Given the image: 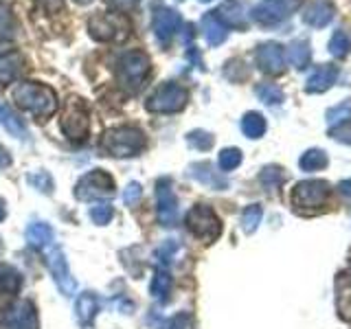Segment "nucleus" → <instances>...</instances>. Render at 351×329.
<instances>
[{"mask_svg":"<svg viewBox=\"0 0 351 329\" xmlns=\"http://www.w3.org/2000/svg\"><path fill=\"white\" fill-rule=\"evenodd\" d=\"M169 290H171V277L169 272L165 270H156L152 277V285H149V294L156 299L158 303H167L169 299Z\"/></svg>","mask_w":351,"mask_h":329,"instance_id":"nucleus-24","label":"nucleus"},{"mask_svg":"<svg viewBox=\"0 0 351 329\" xmlns=\"http://www.w3.org/2000/svg\"><path fill=\"white\" fill-rule=\"evenodd\" d=\"M141 195H143V189H141V184L138 182H130L125 186V191H123V202L128 206H134L138 200H141Z\"/></svg>","mask_w":351,"mask_h":329,"instance_id":"nucleus-43","label":"nucleus"},{"mask_svg":"<svg viewBox=\"0 0 351 329\" xmlns=\"http://www.w3.org/2000/svg\"><path fill=\"white\" fill-rule=\"evenodd\" d=\"M88 127H90V121H88V110L82 99L71 97L69 103H66L64 117H62V130L64 134L71 141H84L88 136Z\"/></svg>","mask_w":351,"mask_h":329,"instance_id":"nucleus-8","label":"nucleus"},{"mask_svg":"<svg viewBox=\"0 0 351 329\" xmlns=\"http://www.w3.org/2000/svg\"><path fill=\"white\" fill-rule=\"evenodd\" d=\"M329 191L332 189L325 180H303L292 189V202L301 211H312L327 202Z\"/></svg>","mask_w":351,"mask_h":329,"instance_id":"nucleus-9","label":"nucleus"},{"mask_svg":"<svg viewBox=\"0 0 351 329\" xmlns=\"http://www.w3.org/2000/svg\"><path fill=\"white\" fill-rule=\"evenodd\" d=\"M27 182L33 186V189H38L40 193H49V195H51V193H53V189H55L53 175H51V173H47V171H42V169L29 173V175H27Z\"/></svg>","mask_w":351,"mask_h":329,"instance_id":"nucleus-32","label":"nucleus"},{"mask_svg":"<svg viewBox=\"0 0 351 329\" xmlns=\"http://www.w3.org/2000/svg\"><path fill=\"white\" fill-rule=\"evenodd\" d=\"M255 93L266 106H277V103L283 101V90L279 86H274V84H259L255 88Z\"/></svg>","mask_w":351,"mask_h":329,"instance_id":"nucleus-33","label":"nucleus"},{"mask_svg":"<svg viewBox=\"0 0 351 329\" xmlns=\"http://www.w3.org/2000/svg\"><path fill=\"white\" fill-rule=\"evenodd\" d=\"M351 51V40L345 31H336L332 40H329V53L334 55V58H345V55Z\"/></svg>","mask_w":351,"mask_h":329,"instance_id":"nucleus-34","label":"nucleus"},{"mask_svg":"<svg viewBox=\"0 0 351 329\" xmlns=\"http://www.w3.org/2000/svg\"><path fill=\"white\" fill-rule=\"evenodd\" d=\"M7 325L11 329H38V312L33 303L20 301L11 307V312L7 314Z\"/></svg>","mask_w":351,"mask_h":329,"instance_id":"nucleus-16","label":"nucleus"},{"mask_svg":"<svg viewBox=\"0 0 351 329\" xmlns=\"http://www.w3.org/2000/svg\"><path fill=\"white\" fill-rule=\"evenodd\" d=\"M5 215H7V206H5V202L0 200V222L5 219Z\"/></svg>","mask_w":351,"mask_h":329,"instance_id":"nucleus-49","label":"nucleus"},{"mask_svg":"<svg viewBox=\"0 0 351 329\" xmlns=\"http://www.w3.org/2000/svg\"><path fill=\"white\" fill-rule=\"evenodd\" d=\"M202 31H204L206 42L211 44V47H219V44H222L226 40V36H228L226 27L217 20V16L213 14V11H211V14H204V18H202Z\"/></svg>","mask_w":351,"mask_h":329,"instance_id":"nucleus-22","label":"nucleus"},{"mask_svg":"<svg viewBox=\"0 0 351 329\" xmlns=\"http://www.w3.org/2000/svg\"><path fill=\"white\" fill-rule=\"evenodd\" d=\"M338 189H340V193H343L345 197H349L351 200V180H343L338 184Z\"/></svg>","mask_w":351,"mask_h":329,"instance_id":"nucleus-48","label":"nucleus"},{"mask_svg":"<svg viewBox=\"0 0 351 329\" xmlns=\"http://www.w3.org/2000/svg\"><path fill=\"white\" fill-rule=\"evenodd\" d=\"M241 132L248 138H259L266 132V119H263L259 112H246L244 119H241Z\"/></svg>","mask_w":351,"mask_h":329,"instance_id":"nucleus-26","label":"nucleus"},{"mask_svg":"<svg viewBox=\"0 0 351 329\" xmlns=\"http://www.w3.org/2000/svg\"><path fill=\"white\" fill-rule=\"evenodd\" d=\"M180 244L176 239H169V241H165V246L156 252V257H158V263H171L173 257H176V252H178Z\"/></svg>","mask_w":351,"mask_h":329,"instance_id":"nucleus-40","label":"nucleus"},{"mask_svg":"<svg viewBox=\"0 0 351 329\" xmlns=\"http://www.w3.org/2000/svg\"><path fill=\"white\" fill-rule=\"evenodd\" d=\"M167 329H193V318H191V314H186V312L176 314L171 321L167 323Z\"/></svg>","mask_w":351,"mask_h":329,"instance_id":"nucleus-42","label":"nucleus"},{"mask_svg":"<svg viewBox=\"0 0 351 329\" xmlns=\"http://www.w3.org/2000/svg\"><path fill=\"white\" fill-rule=\"evenodd\" d=\"M145 147H147V136L143 134L138 127H132V125L108 130L101 138V149L108 156H114V158L138 156Z\"/></svg>","mask_w":351,"mask_h":329,"instance_id":"nucleus-2","label":"nucleus"},{"mask_svg":"<svg viewBox=\"0 0 351 329\" xmlns=\"http://www.w3.org/2000/svg\"><path fill=\"white\" fill-rule=\"evenodd\" d=\"M114 178L104 169H93L86 175H82V180L75 186V197L77 200H97V197H108L114 193Z\"/></svg>","mask_w":351,"mask_h":329,"instance_id":"nucleus-7","label":"nucleus"},{"mask_svg":"<svg viewBox=\"0 0 351 329\" xmlns=\"http://www.w3.org/2000/svg\"><path fill=\"white\" fill-rule=\"evenodd\" d=\"M186 228H189L197 239L206 241V244H211V241H215L222 235V222H219V217L215 215L213 208L206 204L191 206V211L186 213Z\"/></svg>","mask_w":351,"mask_h":329,"instance_id":"nucleus-6","label":"nucleus"},{"mask_svg":"<svg viewBox=\"0 0 351 329\" xmlns=\"http://www.w3.org/2000/svg\"><path fill=\"white\" fill-rule=\"evenodd\" d=\"M334 14H336L334 3H329V0H312L303 11V20L305 25H310L314 29H323L332 22Z\"/></svg>","mask_w":351,"mask_h":329,"instance_id":"nucleus-17","label":"nucleus"},{"mask_svg":"<svg viewBox=\"0 0 351 329\" xmlns=\"http://www.w3.org/2000/svg\"><path fill=\"white\" fill-rule=\"evenodd\" d=\"M219 169L222 171H233L235 167H239V162H241V151L237 147H226L219 151Z\"/></svg>","mask_w":351,"mask_h":329,"instance_id":"nucleus-35","label":"nucleus"},{"mask_svg":"<svg viewBox=\"0 0 351 329\" xmlns=\"http://www.w3.org/2000/svg\"><path fill=\"white\" fill-rule=\"evenodd\" d=\"M186 143L193 147V149H200V151H206L213 147V134H208L204 130H193L186 134Z\"/></svg>","mask_w":351,"mask_h":329,"instance_id":"nucleus-36","label":"nucleus"},{"mask_svg":"<svg viewBox=\"0 0 351 329\" xmlns=\"http://www.w3.org/2000/svg\"><path fill=\"white\" fill-rule=\"evenodd\" d=\"M189 101V93L184 90L180 84L176 82H162L160 86H156L147 99L145 108L149 112L156 114H171V112H180V110Z\"/></svg>","mask_w":351,"mask_h":329,"instance_id":"nucleus-5","label":"nucleus"},{"mask_svg":"<svg viewBox=\"0 0 351 329\" xmlns=\"http://www.w3.org/2000/svg\"><path fill=\"white\" fill-rule=\"evenodd\" d=\"M0 288L16 292L20 288V274L9 266H0Z\"/></svg>","mask_w":351,"mask_h":329,"instance_id":"nucleus-38","label":"nucleus"},{"mask_svg":"<svg viewBox=\"0 0 351 329\" xmlns=\"http://www.w3.org/2000/svg\"><path fill=\"white\" fill-rule=\"evenodd\" d=\"M75 3H80V5H88L90 0H75Z\"/></svg>","mask_w":351,"mask_h":329,"instance_id":"nucleus-50","label":"nucleus"},{"mask_svg":"<svg viewBox=\"0 0 351 329\" xmlns=\"http://www.w3.org/2000/svg\"><path fill=\"white\" fill-rule=\"evenodd\" d=\"M301 0H263L252 9V20L263 27H274L296 11Z\"/></svg>","mask_w":351,"mask_h":329,"instance_id":"nucleus-10","label":"nucleus"},{"mask_svg":"<svg viewBox=\"0 0 351 329\" xmlns=\"http://www.w3.org/2000/svg\"><path fill=\"white\" fill-rule=\"evenodd\" d=\"M49 270H51V277L55 281V285L60 288V292L64 296H73L75 290H77V283L75 279L71 277V270H69V261H66V255L60 250V248H53L49 252Z\"/></svg>","mask_w":351,"mask_h":329,"instance_id":"nucleus-12","label":"nucleus"},{"mask_svg":"<svg viewBox=\"0 0 351 329\" xmlns=\"http://www.w3.org/2000/svg\"><path fill=\"white\" fill-rule=\"evenodd\" d=\"M349 119H351V103L349 101H343V103H338V106L327 110V123L332 130L349 123Z\"/></svg>","mask_w":351,"mask_h":329,"instance_id":"nucleus-30","label":"nucleus"},{"mask_svg":"<svg viewBox=\"0 0 351 329\" xmlns=\"http://www.w3.org/2000/svg\"><path fill=\"white\" fill-rule=\"evenodd\" d=\"M110 5L117 7V9H123V11H130V9H134L138 5V0H108Z\"/></svg>","mask_w":351,"mask_h":329,"instance_id":"nucleus-45","label":"nucleus"},{"mask_svg":"<svg viewBox=\"0 0 351 329\" xmlns=\"http://www.w3.org/2000/svg\"><path fill=\"white\" fill-rule=\"evenodd\" d=\"M9 164H11V154H9L3 145H0V171L7 169Z\"/></svg>","mask_w":351,"mask_h":329,"instance_id":"nucleus-46","label":"nucleus"},{"mask_svg":"<svg viewBox=\"0 0 351 329\" xmlns=\"http://www.w3.org/2000/svg\"><path fill=\"white\" fill-rule=\"evenodd\" d=\"M301 169L303 171H318L327 167V154L323 149H310L301 156Z\"/></svg>","mask_w":351,"mask_h":329,"instance_id":"nucleus-29","label":"nucleus"},{"mask_svg":"<svg viewBox=\"0 0 351 329\" xmlns=\"http://www.w3.org/2000/svg\"><path fill=\"white\" fill-rule=\"evenodd\" d=\"M25 71V55L20 51H3L0 53V84H11Z\"/></svg>","mask_w":351,"mask_h":329,"instance_id":"nucleus-20","label":"nucleus"},{"mask_svg":"<svg viewBox=\"0 0 351 329\" xmlns=\"http://www.w3.org/2000/svg\"><path fill=\"white\" fill-rule=\"evenodd\" d=\"M178 3H182V0H178Z\"/></svg>","mask_w":351,"mask_h":329,"instance_id":"nucleus-52","label":"nucleus"},{"mask_svg":"<svg viewBox=\"0 0 351 329\" xmlns=\"http://www.w3.org/2000/svg\"><path fill=\"white\" fill-rule=\"evenodd\" d=\"M189 175H191V178H195L200 184H206V186H211V189H217V191H222L228 186V180L224 178L222 173L211 167V162H193V164H189Z\"/></svg>","mask_w":351,"mask_h":329,"instance_id":"nucleus-18","label":"nucleus"},{"mask_svg":"<svg viewBox=\"0 0 351 329\" xmlns=\"http://www.w3.org/2000/svg\"><path fill=\"white\" fill-rule=\"evenodd\" d=\"M261 217H263V208L259 204L246 206L244 213H241V228H244V233H255Z\"/></svg>","mask_w":351,"mask_h":329,"instance_id":"nucleus-31","label":"nucleus"},{"mask_svg":"<svg viewBox=\"0 0 351 329\" xmlns=\"http://www.w3.org/2000/svg\"><path fill=\"white\" fill-rule=\"evenodd\" d=\"M178 27H180V14L176 9L160 7L156 14H154L152 29H154V36H156V40L160 44H167L176 36Z\"/></svg>","mask_w":351,"mask_h":329,"instance_id":"nucleus-15","label":"nucleus"},{"mask_svg":"<svg viewBox=\"0 0 351 329\" xmlns=\"http://www.w3.org/2000/svg\"><path fill=\"white\" fill-rule=\"evenodd\" d=\"M288 60L294 69L303 71L307 64L312 60V49H310V42L307 40H294L288 49Z\"/></svg>","mask_w":351,"mask_h":329,"instance_id":"nucleus-23","label":"nucleus"},{"mask_svg":"<svg viewBox=\"0 0 351 329\" xmlns=\"http://www.w3.org/2000/svg\"><path fill=\"white\" fill-rule=\"evenodd\" d=\"M42 5L49 11H60L64 7V0H42Z\"/></svg>","mask_w":351,"mask_h":329,"instance_id":"nucleus-47","label":"nucleus"},{"mask_svg":"<svg viewBox=\"0 0 351 329\" xmlns=\"http://www.w3.org/2000/svg\"><path fill=\"white\" fill-rule=\"evenodd\" d=\"M132 31L123 14H93L88 20V33L99 42H123Z\"/></svg>","mask_w":351,"mask_h":329,"instance_id":"nucleus-4","label":"nucleus"},{"mask_svg":"<svg viewBox=\"0 0 351 329\" xmlns=\"http://www.w3.org/2000/svg\"><path fill=\"white\" fill-rule=\"evenodd\" d=\"M338 314L345 321H351V290H343L338 294Z\"/></svg>","mask_w":351,"mask_h":329,"instance_id":"nucleus-41","label":"nucleus"},{"mask_svg":"<svg viewBox=\"0 0 351 329\" xmlns=\"http://www.w3.org/2000/svg\"><path fill=\"white\" fill-rule=\"evenodd\" d=\"M332 136L338 138V141H343V143H351V130H349V123L340 125V127H334V130H332Z\"/></svg>","mask_w":351,"mask_h":329,"instance_id":"nucleus-44","label":"nucleus"},{"mask_svg":"<svg viewBox=\"0 0 351 329\" xmlns=\"http://www.w3.org/2000/svg\"><path fill=\"white\" fill-rule=\"evenodd\" d=\"M257 66L268 75H279L285 71V51L277 42H266L257 47Z\"/></svg>","mask_w":351,"mask_h":329,"instance_id":"nucleus-14","label":"nucleus"},{"mask_svg":"<svg viewBox=\"0 0 351 329\" xmlns=\"http://www.w3.org/2000/svg\"><path fill=\"white\" fill-rule=\"evenodd\" d=\"M112 217H114V208H112V204H108V202H99V204H95L90 208V219L99 226L110 224V219H112Z\"/></svg>","mask_w":351,"mask_h":329,"instance_id":"nucleus-37","label":"nucleus"},{"mask_svg":"<svg viewBox=\"0 0 351 329\" xmlns=\"http://www.w3.org/2000/svg\"><path fill=\"white\" fill-rule=\"evenodd\" d=\"M224 27L246 31L248 27V0H224L217 11H213Z\"/></svg>","mask_w":351,"mask_h":329,"instance_id":"nucleus-13","label":"nucleus"},{"mask_svg":"<svg viewBox=\"0 0 351 329\" xmlns=\"http://www.w3.org/2000/svg\"><path fill=\"white\" fill-rule=\"evenodd\" d=\"M156 206L158 222L162 226H176V222H178V200H176L169 178H160L156 182Z\"/></svg>","mask_w":351,"mask_h":329,"instance_id":"nucleus-11","label":"nucleus"},{"mask_svg":"<svg viewBox=\"0 0 351 329\" xmlns=\"http://www.w3.org/2000/svg\"><path fill=\"white\" fill-rule=\"evenodd\" d=\"M338 80V66H329V64H321L318 69L307 77L305 82V90L307 93H325L327 88H332Z\"/></svg>","mask_w":351,"mask_h":329,"instance_id":"nucleus-19","label":"nucleus"},{"mask_svg":"<svg viewBox=\"0 0 351 329\" xmlns=\"http://www.w3.org/2000/svg\"><path fill=\"white\" fill-rule=\"evenodd\" d=\"M0 119H3V125H5V130L9 132L11 136H18V138L25 136L27 127H25V123H22V119L11 108L0 110Z\"/></svg>","mask_w":351,"mask_h":329,"instance_id":"nucleus-28","label":"nucleus"},{"mask_svg":"<svg viewBox=\"0 0 351 329\" xmlns=\"http://www.w3.org/2000/svg\"><path fill=\"white\" fill-rule=\"evenodd\" d=\"M27 241L31 246L36 248H44V246H51L53 241V228L44 222H33L29 228H27Z\"/></svg>","mask_w":351,"mask_h":329,"instance_id":"nucleus-25","label":"nucleus"},{"mask_svg":"<svg viewBox=\"0 0 351 329\" xmlns=\"http://www.w3.org/2000/svg\"><path fill=\"white\" fill-rule=\"evenodd\" d=\"M152 75V60L143 51H125L117 58L119 84L130 93H138Z\"/></svg>","mask_w":351,"mask_h":329,"instance_id":"nucleus-3","label":"nucleus"},{"mask_svg":"<svg viewBox=\"0 0 351 329\" xmlns=\"http://www.w3.org/2000/svg\"><path fill=\"white\" fill-rule=\"evenodd\" d=\"M99 307H101V301L97 299V294H93V292H82L80 294L75 310H77V318H80V323L84 327H90L93 325L95 316L99 312Z\"/></svg>","mask_w":351,"mask_h":329,"instance_id":"nucleus-21","label":"nucleus"},{"mask_svg":"<svg viewBox=\"0 0 351 329\" xmlns=\"http://www.w3.org/2000/svg\"><path fill=\"white\" fill-rule=\"evenodd\" d=\"M16 25H14V18H11V14L7 9H0V40H9L14 38V31Z\"/></svg>","mask_w":351,"mask_h":329,"instance_id":"nucleus-39","label":"nucleus"},{"mask_svg":"<svg viewBox=\"0 0 351 329\" xmlns=\"http://www.w3.org/2000/svg\"><path fill=\"white\" fill-rule=\"evenodd\" d=\"M283 180H285V173L281 167H277V164H268V167H263L259 173V182L266 186L268 191L279 189V186L283 184Z\"/></svg>","mask_w":351,"mask_h":329,"instance_id":"nucleus-27","label":"nucleus"},{"mask_svg":"<svg viewBox=\"0 0 351 329\" xmlns=\"http://www.w3.org/2000/svg\"><path fill=\"white\" fill-rule=\"evenodd\" d=\"M202 3H211V0H202Z\"/></svg>","mask_w":351,"mask_h":329,"instance_id":"nucleus-51","label":"nucleus"},{"mask_svg":"<svg viewBox=\"0 0 351 329\" xmlns=\"http://www.w3.org/2000/svg\"><path fill=\"white\" fill-rule=\"evenodd\" d=\"M14 103L36 117H51L58 110V95L53 88L38 82H22L11 88Z\"/></svg>","mask_w":351,"mask_h":329,"instance_id":"nucleus-1","label":"nucleus"}]
</instances>
